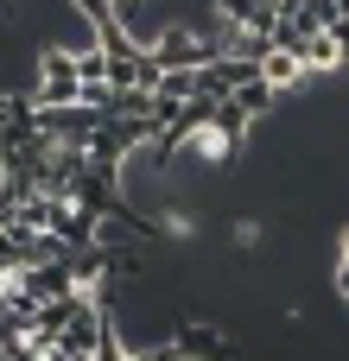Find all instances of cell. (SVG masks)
Instances as JSON below:
<instances>
[{
	"instance_id": "1",
	"label": "cell",
	"mask_w": 349,
	"mask_h": 361,
	"mask_svg": "<svg viewBox=\"0 0 349 361\" xmlns=\"http://www.w3.org/2000/svg\"><path fill=\"white\" fill-rule=\"evenodd\" d=\"M261 82L280 95V89H292V82H305V63H299L292 51H280V44H273V51L261 57Z\"/></svg>"
},
{
	"instance_id": "2",
	"label": "cell",
	"mask_w": 349,
	"mask_h": 361,
	"mask_svg": "<svg viewBox=\"0 0 349 361\" xmlns=\"http://www.w3.org/2000/svg\"><path fill=\"white\" fill-rule=\"evenodd\" d=\"M261 241H267V228H261V222H248V216H242V222H235V247H261Z\"/></svg>"
}]
</instances>
